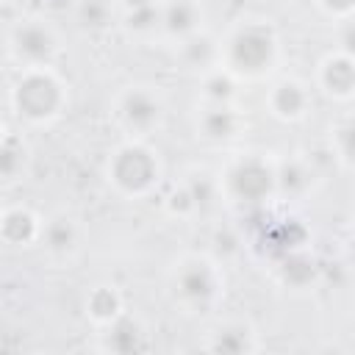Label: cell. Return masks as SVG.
Segmentation results:
<instances>
[{"label":"cell","mask_w":355,"mask_h":355,"mask_svg":"<svg viewBox=\"0 0 355 355\" xmlns=\"http://www.w3.org/2000/svg\"><path fill=\"white\" fill-rule=\"evenodd\" d=\"M17 105L25 116H33V119L50 116L58 105V86L44 75H31L17 89Z\"/></svg>","instance_id":"6da1fadb"},{"label":"cell","mask_w":355,"mask_h":355,"mask_svg":"<svg viewBox=\"0 0 355 355\" xmlns=\"http://www.w3.org/2000/svg\"><path fill=\"white\" fill-rule=\"evenodd\" d=\"M230 55H233V64L239 69L255 72L272 58V36L261 28H247L233 39Z\"/></svg>","instance_id":"7a4b0ae2"},{"label":"cell","mask_w":355,"mask_h":355,"mask_svg":"<svg viewBox=\"0 0 355 355\" xmlns=\"http://www.w3.org/2000/svg\"><path fill=\"white\" fill-rule=\"evenodd\" d=\"M155 178V164L153 158L139 150V147H128L116 155L114 161V180L122 186V189H130V191H139L144 189L150 180Z\"/></svg>","instance_id":"3957f363"},{"label":"cell","mask_w":355,"mask_h":355,"mask_svg":"<svg viewBox=\"0 0 355 355\" xmlns=\"http://www.w3.org/2000/svg\"><path fill=\"white\" fill-rule=\"evenodd\" d=\"M230 183H233V191L239 197H244V200H261L269 191V186H272V172L263 164H258V161H247V164H241L233 172Z\"/></svg>","instance_id":"277c9868"},{"label":"cell","mask_w":355,"mask_h":355,"mask_svg":"<svg viewBox=\"0 0 355 355\" xmlns=\"http://www.w3.org/2000/svg\"><path fill=\"white\" fill-rule=\"evenodd\" d=\"M178 286H180V294H183V297H189V300H194V302H202V300H208V297L214 294V275H211L208 266L191 263V266H186V269L180 272Z\"/></svg>","instance_id":"5b68a950"},{"label":"cell","mask_w":355,"mask_h":355,"mask_svg":"<svg viewBox=\"0 0 355 355\" xmlns=\"http://www.w3.org/2000/svg\"><path fill=\"white\" fill-rule=\"evenodd\" d=\"M17 50H19V55H25L28 61H42V58L50 55L53 39H50V33H47L44 28H39V25H25V28L17 31Z\"/></svg>","instance_id":"8992f818"},{"label":"cell","mask_w":355,"mask_h":355,"mask_svg":"<svg viewBox=\"0 0 355 355\" xmlns=\"http://www.w3.org/2000/svg\"><path fill=\"white\" fill-rule=\"evenodd\" d=\"M122 111H125V119L130 125H136V128H150L158 119V103L150 94H144V92L128 94Z\"/></svg>","instance_id":"52a82bcc"},{"label":"cell","mask_w":355,"mask_h":355,"mask_svg":"<svg viewBox=\"0 0 355 355\" xmlns=\"http://www.w3.org/2000/svg\"><path fill=\"white\" fill-rule=\"evenodd\" d=\"M161 22H164L172 33H186V31L194 28V22H197V11H194L191 3H186V0H175V3H169V6L164 8Z\"/></svg>","instance_id":"ba28073f"},{"label":"cell","mask_w":355,"mask_h":355,"mask_svg":"<svg viewBox=\"0 0 355 355\" xmlns=\"http://www.w3.org/2000/svg\"><path fill=\"white\" fill-rule=\"evenodd\" d=\"M324 83L330 92L336 94H347L352 89V64L347 58H338V61H330L327 69H324Z\"/></svg>","instance_id":"9c48e42d"},{"label":"cell","mask_w":355,"mask_h":355,"mask_svg":"<svg viewBox=\"0 0 355 355\" xmlns=\"http://www.w3.org/2000/svg\"><path fill=\"white\" fill-rule=\"evenodd\" d=\"M272 103H275V108H277L283 116H294V114L302 111V105H305V94L300 92V86H294V83H283V86H277Z\"/></svg>","instance_id":"30bf717a"},{"label":"cell","mask_w":355,"mask_h":355,"mask_svg":"<svg viewBox=\"0 0 355 355\" xmlns=\"http://www.w3.org/2000/svg\"><path fill=\"white\" fill-rule=\"evenodd\" d=\"M108 347L114 352H133V349H139V327L133 322H116L111 336H108Z\"/></svg>","instance_id":"8fae6325"},{"label":"cell","mask_w":355,"mask_h":355,"mask_svg":"<svg viewBox=\"0 0 355 355\" xmlns=\"http://www.w3.org/2000/svg\"><path fill=\"white\" fill-rule=\"evenodd\" d=\"M202 128H205V133H208L211 139H225V136H230V133H233L236 119H233V114H230V111L216 108V111H208V114H205Z\"/></svg>","instance_id":"7c38bea8"},{"label":"cell","mask_w":355,"mask_h":355,"mask_svg":"<svg viewBox=\"0 0 355 355\" xmlns=\"http://www.w3.org/2000/svg\"><path fill=\"white\" fill-rule=\"evenodd\" d=\"M3 233L11 241H28L33 236V219H31V214H25V211L8 214L6 222H3Z\"/></svg>","instance_id":"4fadbf2b"},{"label":"cell","mask_w":355,"mask_h":355,"mask_svg":"<svg viewBox=\"0 0 355 355\" xmlns=\"http://www.w3.org/2000/svg\"><path fill=\"white\" fill-rule=\"evenodd\" d=\"M283 275H286V280L288 283H308L311 277H313V261L308 258V255H288L286 258V266H283Z\"/></svg>","instance_id":"5bb4252c"},{"label":"cell","mask_w":355,"mask_h":355,"mask_svg":"<svg viewBox=\"0 0 355 355\" xmlns=\"http://www.w3.org/2000/svg\"><path fill=\"white\" fill-rule=\"evenodd\" d=\"M108 6L103 0H83L80 3V22L86 28H103L108 22Z\"/></svg>","instance_id":"9a60e30c"},{"label":"cell","mask_w":355,"mask_h":355,"mask_svg":"<svg viewBox=\"0 0 355 355\" xmlns=\"http://www.w3.org/2000/svg\"><path fill=\"white\" fill-rule=\"evenodd\" d=\"M155 22H161V14L155 11L153 3H141V6H133V11L128 14V25L136 28V31H147L153 28Z\"/></svg>","instance_id":"2e32d148"},{"label":"cell","mask_w":355,"mask_h":355,"mask_svg":"<svg viewBox=\"0 0 355 355\" xmlns=\"http://www.w3.org/2000/svg\"><path fill=\"white\" fill-rule=\"evenodd\" d=\"M47 244H50L53 250H67V247L72 244V225L64 222V219L53 222V225L47 227Z\"/></svg>","instance_id":"e0dca14e"},{"label":"cell","mask_w":355,"mask_h":355,"mask_svg":"<svg viewBox=\"0 0 355 355\" xmlns=\"http://www.w3.org/2000/svg\"><path fill=\"white\" fill-rule=\"evenodd\" d=\"M92 313L94 316H114L116 313V297L108 291V288H100V291H94V297H92Z\"/></svg>","instance_id":"ac0fdd59"},{"label":"cell","mask_w":355,"mask_h":355,"mask_svg":"<svg viewBox=\"0 0 355 355\" xmlns=\"http://www.w3.org/2000/svg\"><path fill=\"white\" fill-rule=\"evenodd\" d=\"M22 153L14 147V144H0V175L3 178H8V175H14L17 169H19V158Z\"/></svg>","instance_id":"d6986e66"},{"label":"cell","mask_w":355,"mask_h":355,"mask_svg":"<svg viewBox=\"0 0 355 355\" xmlns=\"http://www.w3.org/2000/svg\"><path fill=\"white\" fill-rule=\"evenodd\" d=\"M280 183H283L286 191H300L305 186V172L297 164H286L283 172H280Z\"/></svg>","instance_id":"ffe728a7"},{"label":"cell","mask_w":355,"mask_h":355,"mask_svg":"<svg viewBox=\"0 0 355 355\" xmlns=\"http://www.w3.org/2000/svg\"><path fill=\"white\" fill-rule=\"evenodd\" d=\"M208 55H211V42L208 39H191L186 44V58L191 64H202V61H208Z\"/></svg>","instance_id":"44dd1931"},{"label":"cell","mask_w":355,"mask_h":355,"mask_svg":"<svg viewBox=\"0 0 355 355\" xmlns=\"http://www.w3.org/2000/svg\"><path fill=\"white\" fill-rule=\"evenodd\" d=\"M219 352H241L244 347H247V341H244V336L241 333H236V330H227V333H222L219 336V341L214 344Z\"/></svg>","instance_id":"7402d4cb"},{"label":"cell","mask_w":355,"mask_h":355,"mask_svg":"<svg viewBox=\"0 0 355 355\" xmlns=\"http://www.w3.org/2000/svg\"><path fill=\"white\" fill-rule=\"evenodd\" d=\"M205 89H208V94H211L214 100H225V97H230V92H233V83H230L227 78L216 75V78H211V80L205 83Z\"/></svg>","instance_id":"603a6c76"},{"label":"cell","mask_w":355,"mask_h":355,"mask_svg":"<svg viewBox=\"0 0 355 355\" xmlns=\"http://www.w3.org/2000/svg\"><path fill=\"white\" fill-rule=\"evenodd\" d=\"M189 197H191V202H208V197H211V186H208V180H194L191 183V189H189Z\"/></svg>","instance_id":"cb8c5ba5"},{"label":"cell","mask_w":355,"mask_h":355,"mask_svg":"<svg viewBox=\"0 0 355 355\" xmlns=\"http://www.w3.org/2000/svg\"><path fill=\"white\" fill-rule=\"evenodd\" d=\"M327 8H336V11H347L352 6V0H324Z\"/></svg>","instance_id":"d4e9b609"},{"label":"cell","mask_w":355,"mask_h":355,"mask_svg":"<svg viewBox=\"0 0 355 355\" xmlns=\"http://www.w3.org/2000/svg\"><path fill=\"white\" fill-rule=\"evenodd\" d=\"M128 6H141V3H150V0H125Z\"/></svg>","instance_id":"484cf974"}]
</instances>
